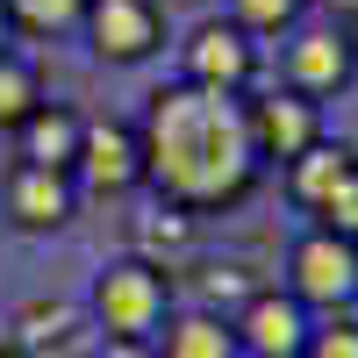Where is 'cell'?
Here are the masks:
<instances>
[{"instance_id":"6da1fadb","label":"cell","mask_w":358,"mask_h":358,"mask_svg":"<svg viewBox=\"0 0 358 358\" xmlns=\"http://www.w3.org/2000/svg\"><path fill=\"white\" fill-rule=\"evenodd\" d=\"M143 187L158 201L187 208V215H215V208H236L258 187V151H251V122L244 101L229 94H201V86L172 79L143 101Z\"/></svg>"},{"instance_id":"7a4b0ae2","label":"cell","mask_w":358,"mask_h":358,"mask_svg":"<svg viewBox=\"0 0 358 358\" xmlns=\"http://www.w3.org/2000/svg\"><path fill=\"white\" fill-rule=\"evenodd\" d=\"M172 273H158V265H143L136 251L108 258L94 287H86V322H94L101 337H158L165 315H172Z\"/></svg>"},{"instance_id":"3957f363","label":"cell","mask_w":358,"mask_h":358,"mask_svg":"<svg viewBox=\"0 0 358 358\" xmlns=\"http://www.w3.org/2000/svg\"><path fill=\"white\" fill-rule=\"evenodd\" d=\"M280 287L315 322L322 315H351L358 308V244L337 236V229H322V222H308L301 236H294V251H287V280Z\"/></svg>"},{"instance_id":"277c9868","label":"cell","mask_w":358,"mask_h":358,"mask_svg":"<svg viewBox=\"0 0 358 358\" xmlns=\"http://www.w3.org/2000/svg\"><path fill=\"white\" fill-rule=\"evenodd\" d=\"M72 187L79 194H136L143 187V136L122 115H86V136H79V165H72Z\"/></svg>"},{"instance_id":"5b68a950","label":"cell","mask_w":358,"mask_h":358,"mask_svg":"<svg viewBox=\"0 0 358 358\" xmlns=\"http://www.w3.org/2000/svg\"><path fill=\"white\" fill-rule=\"evenodd\" d=\"M244 122H251V151L258 165H294L322 143V101L294 94V86H273V94L244 101Z\"/></svg>"},{"instance_id":"8992f818","label":"cell","mask_w":358,"mask_h":358,"mask_svg":"<svg viewBox=\"0 0 358 358\" xmlns=\"http://www.w3.org/2000/svg\"><path fill=\"white\" fill-rule=\"evenodd\" d=\"M187 86L251 101V86H258V36H244L236 22H201L187 36Z\"/></svg>"},{"instance_id":"52a82bcc","label":"cell","mask_w":358,"mask_h":358,"mask_svg":"<svg viewBox=\"0 0 358 358\" xmlns=\"http://www.w3.org/2000/svg\"><path fill=\"white\" fill-rule=\"evenodd\" d=\"M229 330H236V351L244 358H301L308 337H315V315L294 301L287 287H258L251 301L229 315Z\"/></svg>"},{"instance_id":"ba28073f","label":"cell","mask_w":358,"mask_h":358,"mask_svg":"<svg viewBox=\"0 0 358 358\" xmlns=\"http://www.w3.org/2000/svg\"><path fill=\"white\" fill-rule=\"evenodd\" d=\"M86 43H94L101 65H143L158 43H165V15L158 0H86Z\"/></svg>"},{"instance_id":"9c48e42d","label":"cell","mask_w":358,"mask_h":358,"mask_svg":"<svg viewBox=\"0 0 358 358\" xmlns=\"http://www.w3.org/2000/svg\"><path fill=\"white\" fill-rule=\"evenodd\" d=\"M358 79V50L344 36V22H315V29H294V43H287V86L294 94H344V86Z\"/></svg>"},{"instance_id":"30bf717a","label":"cell","mask_w":358,"mask_h":358,"mask_svg":"<svg viewBox=\"0 0 358 358\" xmlns=\"http://www.w3.org/2000/svg\"><path fill=\"white\" fill-rule=\"evenodd\" d=\"M0 208H8V222L43 236V229H65L72 208H79V187L72 172H43V165H8V179H0Z\"/></svg>"},{"instance_id":"8fae6325","label":"cell","mask_w":358,"mask_h":358,"mask_svg":"<svg viewBox=\"0 0 358 358\" xmlns=\"http://www.w3.org/2000/svg\"><path fill=\"white\" fill-rule=\"evenodd\" d=\"M79 136H86V115L65 108V101H43V108L15 129V151H22V165L72 172V165H79Z\"/></svg>"},{"instance_id":"7c38bea8","label":"cell","mask_w":358,"mask_h":358,"mask_svg":"<svg viewBox=\"0 0 358 358\" xmlns=\"http://www.w3.org/2000/svg\"><path fill=\"white\" fill-rule=\"evenodd\" d=\"M351 172H358V151H351V143H330V136H322L308 158H294V165H287V187H294V201H301L308 215L322 222V215H330V201L344 194V179H351Z\"/></svg>"},{"instance_id":"4fadbf2b","label":"cell","mask_w":358,"mask_h":358,"mask_svg":"<svg viewBox=\"0 0 358 358\" xmlns=\"http://www.w3.org/2000/svg\"><path fill=\"white\" fill-rule=\"evenodd\" d=\"M151 344H158V358H244L229 315H215V308H172Z\"/></svg>"},{"instance_id":"5bb4252c","label":"cell","mask_w":358,"mask_h":358,"mask_svg":"<svg viewBox=\"0 0 358 358\" xmlns=\"http://www.w3.org/2000/svg\"><path fill=\"white\" fill-rule=\"evenodd\" d=\"M194 244H201V215H187V208L158 201L151 215H136V258H143V265H158V273L194 265Z\"/></svg>"},{"instance_id":"9a60e30c","label":"cell","mask_w":358,"mask_h":358,"mask_svg":"<svg viewBox=\"0 0 358 358\" xmlns=\"http://www.w3.org/2000/svg\"><path fill=\"white\" fill-rule=\"evenodd\" d=\"M79 322H86V308H72V301H22L8 344H22L29 358H50V351H65L79 337Z\"/></svg>"},{"instance_id":"2e32d148","label":"cell","mask_w":358,"mask_h":358,"mask_svg":"<svg viewBox=\"0 0 358 358\" xmlns=\"http://www.w3.org/2000/svg\"><path fill=\"white\" fill-rule=\"evenodd\" d=\"M50 94H43V72L29 65L22 50H0V129H22Z\"/></svg>"},{"instance_id":"e0dca14e","label":"cell","mask_w":358,"mask_h":358,"mask_svg":"<svg viewBox=\"0 0 358 358\" xmlns=\"http://www.w3.org/2000/svg\"><path fill=\"white\" fill-rule=\"evenodd\" d=\"M86 0H8V22L29 36H57V29H79Z\"/></svg>"},{"instance_id":"ac0fdd59","label":"cell","mask_w":358,"mask_h":358,"mask_svg":"<svg viewBox=\"0 0 358 358\" xmlns=\"http://www.w3.org/2000/svg\"><path fill=\"white\" fill-rule=\"evenodd\" d=\"M308 0H229V22L244 29V36H280V29L301 22Z\"/></svg>"},{"instance_id":"d6986e66","label":"cell","mask_w":358,"mask_h":358,"mask_svg":"<svg viewBox=\"0 0 358 358\" xmlns=\"http://www.w3.org/2000/svg\"><path fill=\"white\" fill-rule=\"evenodd\" d=\"M301 358H358V315H322Z\"/></svg>"},{"instance_id":"ffe728a7","label":"cell","mask_w":358,"mask_h":358,"mask_svg":"<svg viewBox=\"0 0 358 358\" xmlns=\"http://www.w3.org/2000/svg\"><path fill=\"white\" fill-rule=\"evenodd\" d=\"M322 229H337V236H351V244H358V172L344 179V194L330 201V215H322Z\"/></svg>"},{"instance_id":"44dd1931","label":"cell","mask_w":358,"mask_h":358,"mask_svg":"<svg viewBox=\"0 0 358 358\" xmlns=\"http://www.w3.org/2000/svg\"><path fill=\"white\" fill-rule=\"evenodd\" d=\"M94 358H158V344H151V337H101Z\"/></svg>"},{"instance_id":"7402d4cb","label":"cell","mask_w":358,"mask_h":358,"mask_svg":"<svg viewBox=\"0 0 358 358\" xmlns=\"http://www.w3.org/2000/svg\"><path fill=\"white\" fill-rule=\"evenodd\" d=\"M322 8H330L337 22H351V15H358V0H322Z\"/></svg>"},{"instance_id":"603a6c76","label":"cell","mask_w":358,"mask_h":358,"mask_svg":"<svg viewBox=\"0 0 358 358\" xmlns=\"http://www.w3.org/2000/svg\"><path fill=\"white\" fill-rule=\"evenodd\" d=\"M15 43V22H8V0H0V50Z\"/></svg>"},{"instance_id":"cb8c5ba5","label":"cell","mask_w":358,"mask_h":358,"mask_svg":"<svg viewBox=\"0 0 358 358\" xmlns=\"http://www.w3.org/2000/svg\"><path fill=\"white\" fill-rule=\"evenodd\" d=\"M0 358H29V351H22V344H8V337H0Z\"/></svg>"},{"instance_id":"d4e9b609","label":"cell","mask_w":358,"mask_h":358,"mask_svg":"<svg viewBox=\"0 0 358 358\" xmlns=\"http://www.w3.org/2000/svg\"><path fill=\"white\" fill-rule=\"evenodd\" d=\"M344 36H351V50H358V15H351V22H344Z\"/></svg>"}]
</instances>
